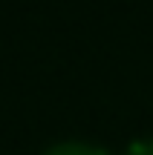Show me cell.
Listing matches in <instances>:
<instances>
[{
  "instance_id": "6da1fadb",
  "label": "cell",
  "mask_w": 153,
  "mask_h": 155,
  "mask_svg": "<svg viewBox=\"0 0 153 155\" xmlns=\"http://www.w3.org/2000/svg\"><path fill=\"white\" fill-rule=\"evenodd\" d=\"M43 155H110V152L96 144H87V141H61V144H52Z\"/></svg>"
},
{
  "instance_id": "7a4b0ae2",
  "label": "cell",
  "mask_w": 153,
  "mask_h": 155,
  "mask_svg": "<svg viewBox=\"0 0 153 155\" xmlns=\"http://www.w3.org/2000/svg\"><path fill=\"white\" fill-rule=\"evenodd\" d=\"M124 155H153V138H142V141H133L127 147Z\"/></svg>"
}]
</instances>
